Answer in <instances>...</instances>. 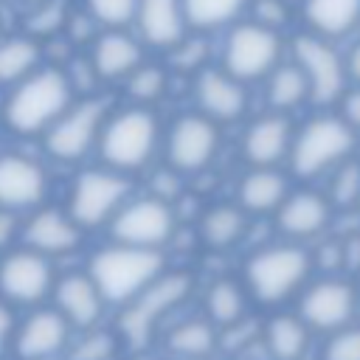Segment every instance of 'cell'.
<instances>
[{"instance_id":"1","label":"cell","mask_w":360,"mask_h":360,"mask_svg":"<svg viewBox=\"0 0 360 360\" xmlns=\"http://www.w3.org/2000/svg\"><path fill=\"white\" fill-rule=\"evenodd\" d=\"M191 295L188 273H163L115 315V335L124 349L143 352L163 332V321Z\"/></svg>"},{"instance_id":"2","label":"cell","mask_w":360,"mask_h":360,"mask_svg":"<svg viewBox=\"0 0 360 360\" xmlns=\"http://www.w3.org/2000/svg\"><path fill=\"white\" fill-rule=\"evenodd\" d=\"M166 273V262L160 250L110 245L93 253L87 264V276L98 287L107 307H124L135 295H141L152 281Z\"/></svg>"},{"instance_id":"3","label":"cell","mask_w":360,"mask_h":360,"mask_svg":"<svg viewBox=\"0 0 360 360\" xmlns=\"http://www.w3.org/2000/svg\"><path fill=\"white\" fill-rule=\"evenodd\" d=\"M312 256L298 245H270L245 262L248 298L262 307H281L309 284Z\"/></svg>"},{"instance_id":"4","label":"cell","mask_w":360,"mask_h":360,"mask_svg":"<svg viewBox=\"0 0 360 360\" xmlns=\"http://www.w3.org/2000/svg\"><path fill=\"white\" fill-rule=\"evenodd\" d=\"M70 104V82L59 70H34L6 101V121L17 132L51 129Z\"/></svg>"},{"instance_id":"5","label":"cell","mask_w":360,"mask_h":360,"mask_svg":"<svg viewBox=\"0 0 360 360\" xmlns=\"http://www.w3.org/2000/svg\"><path fill=\"white\" fill-rule=\"evenodd\" d=\"M357 287L346 278L326 276L318 281H309L298 292L295 315L304 321V326L312 335H332L338 329H346L354 323L357 315Z\"/></svg>"},{"instance_id":"6","label":"cell","mask_w":360,"mask_h":360,"mask_svg":"<svg viewBox=\"0 0 360 360\" xmlns=\"http://www.w3.org/2000/svg\"><path fill=\"white\" fill-rule=\"evenodd\" d=\"M56 284V273L51 259L20 248L0 256V301H6L11 309L25 307L37 309L45 307Z\"/></svg>"},{"instance_id":"7","label":"cell","mask_w":360,"mask_h":360,"mask_svg":"<svg viewBox=\"0 0 360 360\" xmlns=\"http://www.w3.org/2000/svg\"><path fill=\"white\" fill-rule=\"evenodd\" d=\"M73 340L70 323L53 307L28 309L17 318L8 357L14 360H65V352Z\"/></svg>"},{"instance_id":"8","label":"cell","mask_w":360,"mask_h":360,"mask_svg":"<svg viewBox=\"0 0 360 360\" xmlns=\"http://www.w3.org/2000/svg\"><path fill=\"white\" fill-rule=\"evenodd\" d=\"M174 231V214L172 208L158 197L132 200L118 208V214L110 219V233L115 245L127 248H143V250H160Z\"/></svg>"},{"instance_id":"9","label":"cell","mask_w":360,"mask_h":360,"mask_svg":"<svg viewBox=\"0 0 360 360\" xmlns=\"http://www.w3.org/2000/svg\"><path fill=\"white\" fill-rule=\"evenodd\" d=\"M158 141V124L146 110H124L101 132V155L115 169H138L152 155Z\"/></svg>"},{"instance_id":"10","label":"cell","mask_w":360,"mask_h":360,"mask_svg":"<svg viewBox=\"0 0 360 360\" xmlns=\"http://www.w3.org/2000/svg\"><path fill=\"white\" fill-rule=\"evenodd\" d=\"M354 138L340 118H312L292 141V169L301 177H312L340 160L352 149Z\"/></svg>"},{"instance_id":"11","label":"cell","mask_w":360,"mask_h":360,"mask_svg":"<svg viewBox=\"0 0 360 360\" xmlns=\"http://www.w3.org/2000/svg\"><path fill=\"white\" fill-rule=\"evenodd\" d=\"M127 191H129V183L115 172H101V169L84 172L76 177V186L70 194V219L79 228L104 225L118 214Z\"/></svg>"},{"instance_id":"12","label":"cell","mask_w":360,"mask_h":360,"mask_svg":"<svg viewBox=\"0 0 360 360\" xmlns=\"http://www.w3.org/2000/svg\"><path fill=\"white\" fill-rule=\"evenodd\" d=\"M278 37L270 28L262 25H239L231 37H228V48H225V68L228 76L239 79H259L264 73H270V68H276L278 59Z\"/></svg>"},{"instance_id":"13","label":"cell","mask_w":360,"mask_h":360,"mask_svg":"<svg viewBox=\"0 0 360 360\" xmlns=\"http://www.w3.org/2000/svg\"><path fill=\"white\" fill-rule=\"evenodd\" d=\"M51 307L70 323L73 332H87L101 326L107 304L93 284L87 273H65L56 278L53 292H51Z\"/></svg>"},{"instance_id":"14","label":"cell","mask_w":360,"mask_h":360,"mask_svg":"<svg viewBox=\"0 0 360 360\" xmlns=\"http://www.w3.org/2000/svg\"><path fill=\"white\" fill-rule=\"evenodd\" d=\"M295 59L307 79V90L318 104H329L343 93V65L326 42L315 37H298Z\"/></svg>"},{"instance_id":"15","label":"cell","mask_w":360,"mask_h":360,"mask_svg":"<svg viewBox=\"0 0 360 360\" xmlns=\"http://www.w3.org/2000/svg\"><path fill=\"white\" fill-rule=\"evenodd\" d=\"M101 118H104V104L96 98L65 110V115L59 121H53V127L48 129V152L62 160L82 158L90 149V143L96 141Z\"/></svg>"},{"instance_id":"16","label":"cell","mask_w":360,"mask_h":360,"mask_svg":"<svg viewBox=\"0 0 360 360\" xmlns=\"http://www.w3.org/2000/svg\"><path fill=\"white\" fill-rule=\"evenodd\" d=\"M217 149V129L205 115H183L169 132V160L174 169L197 172Z\"/></svg>"},{"instance_id":"17","label":"cell","mask_w":360,"mask_h":360,"mask_svg":"<svg viewBox=\"0 0 360 360\" xmlns=\"http://www.w3.org/2000/svg\"><path fill=\"white\" fill-rule=\"evenodd\" d=\"M22 242L28 250L45 259H53V256H65L79 248L82 228L70 219V214H62L56 208H42L25 222Z\"/></svg>"},{"instance_id":"18","label":"cell","mask_w":360,"mask_h":360,"mask_svg":"<svg viewBox=\"0 0 360 360\" xmlns=\"http://www.w3.org/2000/svg\"><path fill=\"white\" fill-rule=\"evenodd\" d=\"M45 172L20 158V155H3L0 158V208L3 211H22L34 208L45 197Z\"/></svg>"},{"instance_id":"19","label":"cell","mask_w":360,"mask_h":360,"mask_svg":"<svg viewBox=\"0 0 360 360\" xmlns=\"http://www.w3.org/2000/svg\"><path fill=\"white\" fill-rule=\"evenodd\" d=\"M276 219H278L281 233H287L290 239H312L326 228L329 205L323 197H318L312 191L287 194L276 211Z\"/></svg>"},{"instance_id":"20","label":"cell","mask_w":360,"mask_h":360,"mask_svg":"<svg viewBox=\"0 0 360 360\" xmlns=\"http://www.w3.org/2000/svg\"><path fill=\"white\" fill-rule=\"evenodd\" d=\"M248 307H250L248 290L236 278H217L208 284L202 295V318L217 332L239 326L248 318Z\"/></svg>"},{"instance_id":"21","label":"cell","mask_w":360,"mask_h":360,"mask_svg":"<svg viewBox=\"0 0 360 360\" xmlns=\"http://www.w3.org/2000/svg\"><path fill=\"white\" fill-rule=\"evenodd\" d=\"M138 22L146 42L158 48H177L186 31V14L180 0H138Z\"/></svg>"},{"instance_id":"22","label":"cell","mask_w":360,"mask_h":360,"mask_svg":"<svg viewBox=\"0 0 360 360\" xmlns=\"http://www.w3.org/2000/svg\"><path fill=\"white\" fill-rule=\"evenodd\" d=\"M197 98L208 121H233L245 112V90L222 70H202L197 79Z\"/></svg>"},{"instance_id":"23","label":"cell","mask_w":360,"mask_h":360,"mask_svg":"<svg viewBox=\"0 0 360 360\" xmlns=\"http://www.w3.org/2000/svg\"><path fill=\"white\" fill-rule=\"evenodd\" d=\"M312 332L295 312H276L262 329V346L270 360H304Z\"/></svg>"},{"instance_id":"24","label":"cell","mask_w":360,"mask_h":360,"mask_svg":"<svg viewBox=\"0 0 360 360\" xmlns=\"http://www.w3.org/2000/svg\"><path fill=\"white\" fill-rule=\"evenodd\" d=\"M163 340L174 360H211L219 352V332L202 315L172 323Z\"/></svg>"},{"instance_id":"25","label":"cell","mask_w":360,"mask_h":360,"mask_svg":"<svg viewBox=\"0 0 360 360\" xmlns=\"http://www.w3.org/2000/svg\"><path fill=\"white\" fill-rule=\"evenodd\" d=\"M287 146H290V124L281 115L259 118L245 132V158L259 169H267L276 160H281Z\"/></svg>"},{"instance_id":"26","label":"cell","mask_w":360,"mask_h":360,"mask_svg":"<svg viewBox=\"0 0 360 360\" xmlns=\"http://www.w3.org/2000/svg\"><path fill=\"white\" fill-rule=\"evenodd\" d=\"M287 197V183L273 169H253L239 183V208L250 214L278 211Z\"/></svg>"},{"instance_id":"27","label":"cell","mask_w":360,"mask_h":360,"mask_svg":"<svg viewBox=\"0 0 360 360\" xmlns=\"http://www.w3.org/2000/svg\"><path fill=\"white\" fill-rule=\"evenodd\" d=\"M141 68V45L124 34H104L93 51V70L104 79H118Z\"/></svg>"},{"instance_id":"28","label":"cell","mask_w":360,"mask_h":360,"mask_svg":"<svg viewBox=\"0 0 360 360\" xmlns=\"http://www.w3.org/2000/svg\"><path fill=\"white\" fill-rule=\"evenodd\" d=\"M245 228H248L245 211L236 208V205H214L211 211L202 214V222H200L202 242L208 248H217V250H225V248L236 245L242 239Z\"/></svg>"},{"instance_id":"29","label":"cell","mask_w":360,"mask_h":360,"mask_svg":"<svg viewBox=\"0 0 360 360\" xmlns=\"http://www.w3.org/2000/svg\"><path fill=\"white\" fill-rule=\"evenodd\" d=\"M307 20L315 31L340 37L360 22V0H307Z\"/></svg>"},{"instance_id":"30","label":"cell","mask_w":360,"mask_h":360,"mask_svg":"<svg viewBox=\"0 0 360 360\" xmlns=\"http://www.w3.org/2000/svg\"><path fill=\"white\" fill-rule=\"evenodd\" d=\"M124 352L115 329H87L73 332V340L65 352V360H115Z\"/></svg>"},{"instance_id":"31","label":"cell","mask_w":360,"mask_h":360,"mask_svg":"<svg viewBox=\"0 0 360 360\" xmlns=\"http://www.w3.org/2000/svg\"><path fill=\"white\" fill-rule=\"evenodd\" d=\"M37 59H39V51L25 37H14V39L0 42V82L28 79L31 70L37 68Z\"/></svg>"},{"instance_id":"32","label":"cell","mask_w":360,"mask_h":360,"mask_svg":"<svg viewBox=\"0 0 360 360\" xmlns=\"http://www.w3.org/2000/svg\"><path fill=\"white\" fill-rule=\"evenodd\" d=\"M245 0H183V14L197 28H214L239 14Z\"/></svg>"},{"instance_id":"33","label":"cell","mask_w":360,"mask_h":360,"mask_svg":"<svg viewBox=\"0 0 360 360\" xmlns=\"http://www.w3.org/2000/svg\"><path fill=\"white\" fill-rule=\"evenodd\" d=\"M307 93H309L307 90V79H304L298 65H284V68L273 70V79H270V101H273V107H278V110L295 107Z\"/></svg>"},{"instance_id":"34","label":"cell","mask_w":360,"mask_h":360,"mask_svg":"<svg viewBox=\"0 0 360 360\" xmlns=\"http://www.w3.org/2000/svg\"><path fill=\"white\" fill-rule=\"evenodd\" d=\"M321 360H360V323L326 335L321 346Z\"/></svg>"},{"instance_id":"35","label":"cell","mask_w":360,"mask_h":360,"mask_svg":"<svg viewBox=\"0 0 360 360\" xmlns=\"http://www.w3.org/2000/svg\"><path fill=\"white\" fill-rule=\"evenodd\" d=\"M129 93L141 101H155L166 87V73L158 65H143L129 73Z\"/></svg>"},{"instance_id":"36","label":"cell","mask_w":360,"mask_h":360,"mask_svg":"<svg viewBox=\"0 0 360 360\" xmlns=\"http://www.w3.org/2000/svg\"><path fill=\"white\" fill-rule=\"evenodd\" d=\"M90 11L104 25H124L138 14V0H90Z\"/></svg>"},{"instance_id":"37","label":"cell","mask_w":360,"mask_h":360,"mask_svg":"<svg viewBox=\"0 0 360 360\" xmlns=\"http://www.w3.org/2000/svg\"><path fill=\"white\" fill-rule=\"evenodd\" d=\"M65 20V3L62 0H48L45 6H39L31 17H28V28L34 34H51L53 28H59Z\"/></svg>"},{"instance_id":"38","label":"cell","mask_w":360,"mask_h":360,"mask_svg":"<svg viewBox=\"0 0 360 360\" xmlns=\"http://www.w3.org/2000/svg\"><path fill=\"white\" fill-rule=\"evenodd\" d=\"M332 197L340 205H349L360 197V169L357 166H343L340 169L335 186H332Z\"/></svg>"},{"instance_id":"39","label":"cell","mask_w":360,"mask_h":360,"mask_svg":"<svg viewBox=\"0 0 360 360\" xmlns=\"http://www.w3.org/2000/svg\"><path fill=\"white\" fill-rule=\"evenodd\" d=\"M205 56H208L205 39H191V42H180L172 59L180 70H191V68H200L205 62Z\"/></svg>"},{"instance_id":"40","label":"cell","mask_w":360,"mask_h":360,"mask_svg":"<svg viewBox=\"0 0 360 360\" xmlns=\"http://www.w3.org/2000/svg\"><path fill=\"white\" fill-rule=\"evenodd\" d=\"M284 17H287V8H284V0H259L256 3V25H262V28H276V25H281L284 22Z\"/></svg>"},{"instance_id":"41","label":"cell","mask_w":360,"mask_h":360,"mask_svg":"<svg viewBox=\"0 0 360 360\" xmlns=\"http://www.w3.org/2000/svg\"><path fill=\"white\" fill-rule=\"evenodd\" d=\"M14 326H17V315H14V309H11L6 301H0V360L8 357Z\"/></svg>"},{"instance_id":"42","label":"cell","mask_w":360,"mask_h":360,"mask_svg":"<svg viewBox=\"0 0 360 360\" xmlns=\"http://www.w3.org/2000/svg\"><path fill=\"white\" fill-rule=\"evenodd\" d=\"M14 236H17V214L0 208V253H8Z\"/></svg>"},{"instance_id":"43","label":"cell","mask_w":360,"mask_h":360,"mask_svg":"<svg viewBox=\"0 0 360 360\" xmlns=\"http://www.w3.org/2000/svg\"><path fill=\"white\" fill-rule=\"evenodd\" d=\"M155 188L160 191V194H158V200H163V202H166L169 197H174V194H177V177H174V174H169V172H160V174L155 177Z\"/></svg>"},{"instance_id":"44","label":"cell","mask_w":360,"mask_h":360,"mask_svg":"<svg viewBox=\"0 0 360 360\" xmlns=\"http://www.w3.org/2000/svg\"><path fill=\"white\" fill-rule=\"evenodd\" d=\"M343 115H346V124L360 127V90H354L343 98Z\"/></svg>"},{"instance_id":"45","label":"cell","mask_w":360,"mask_h":360,"mask_svg":"<svg viewBox=\"0 0 360 360\" xmlns=\"http://www.w3.org/2000/svg\"><path fill=\"white\" fill-rule=\"evenodd\" d=\"M349 73L360 82V45H354V51H352V56H349Z\"/></svg>"},{"instance_id":"46","label":"cell","mask_w":360,"mask_h":360,"mask_svg":"<svg viewBox=\"0 0 360 360\" xmlns=\"http://www.w3.org/2000/svg\"><path fill=\"white\" fill-rule=\"evenodd\" d=\"M28 3H42V0H28Z\"/></svg>"}]
</instances>
